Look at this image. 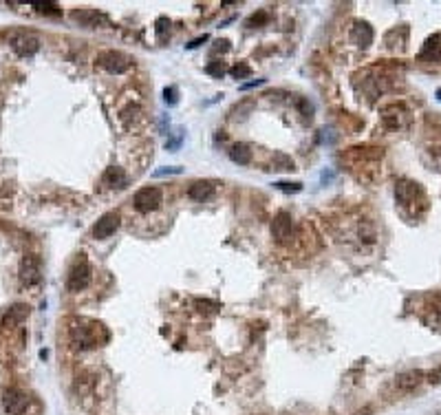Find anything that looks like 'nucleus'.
<instances>
[{
	"label": "nucleus",
	"mask_w": 441,
	"mask_h": 415,
	"mask_svg": "<svg viewBox=\"0 0 441 415\" xmlns=\"http://www.w3.org/2000/svg\"><path fill=\"white\" fill-rule=\"evenodd\" d=\"M71 343L77 347V349H91V347H99L106 340L97 338L99 331H106L104 325L99 323H91V320H73L71 325Z\"/></svg>",
	"instance_id": "obj_1"
},
{
	"label": "nucleus",
	"mask_w": 441,
	"mask_h": 415,
	"mask_svg": "<svg viewBox=\"0 0 441 415\" xmlns=\"http://www.w3.org/2000/svg\"><path fill=\"white\" fill-rule=\"evenodd\" d=\"M395 199H397V203H399L402 208H410V210L415 212V205L417 203H426V197H424V190H422V186L419 183H415V181H408V179H402V181H397V186H395Z\"/></svg>",
	"instance_id": "obj_2"
},
{
	"label": "nucleus",
	"mask_w": 441,
	"mask_h": 415,
	"mask_svg": "<svg viewBox=\"0 0 441 415\" xmlns=\"http://www.w3.org/2000/svg\"><path fill=\"white\" fill-rule=\"evenodd\" d=\"M88 283H91V265H88V258L84 254H79L69 270L66 287H69V292H82Z\"/></svg>",
	"instance_id": "obj_3"
},
{
	"label": "nucleus",
	"mask_w": 441,
	"mask_h": 415,
	"mask_svg": "<svg viewBox=\"0 0 441 415\" xmlns=\"http://www.w3.org/2000/svg\"><path fill=\"white\" fill-rule=\"evenodd\" d=\"M132 203H135V210L142 212V214H148L152 210H157V208L164 203V192H161L157 186H146L142 190L135 192V197H132Z\"/></svg>",
	"instance_id": "obj_4"
},
{
	"label": "nucleus",
	"mask_w": 441,
	"mask_h": 415,
	"mask_svg": "<svg viewBox=\"0 0 441 415\" xmlns=\"http://www.w3.org/2000/svg\"><path fill=\"white\" fill-rule=\"evenodd\" d=\"M271 234L278 243H289L293 236H296V223H293V217L289 212H278L274 217V223H271Z\"/></svg>",
	"instance_id": "obj_5"
},
{
	"label": "nucleus",
	"mask_w": 441,
	"mask_h": 415,
	"mask_svg": "<svg viewBox=\"0 0 441 415\" xmlns=\"http://www.w3.org/2000/svg\"><path fill=\"white\" fill-rule=\"evenodd\" d=\"M97 64L102 66V69H106L108 73H126L130 69L132 60L128 55H124L122 51H104V53H99L97 58Z\"/></svg>",
	"instance_id": "obj_6"
},
{
	"label": "nucleus",
	"mask_w": 441,
	"mask_h": 415,
	"mask_svg": "<svg viewBox=\"0 0 441 415\" xmlns=\"http://www.w3.org/2000/svg\"><path fill=\"white\" fill-rule=\"evenodd\" d=\"M11 49L16 51L18 55L29 58V55H33L35 51L40 49V40L35 38L33 33H27V31L13 33V35H11Z\"/></svg>",
	"instance_id": "obj_7"
},
{
	"label": "nucleus",
	"mask_w": 441,
	"mask_h": 415,
	"mask_svg": "<svg viewBox=\"0 0 441 415\" xmlns=\"http://www.w3.org/2000/svg\"><path fill=\"white\" fill-rule=\"evenodd\" d=\"M119 228V214L117 212H106L97 219V223L93 225V236L95 239H108L113 236Z\"/></svg>",
	"instance_id": "obj_8"
},
{
	"label": "nucleus",
	"mask_w": 441,
	"mask_h": 415,
	"mask_svg": "<svg viewBox=\"0 0 441 415\" xmlns=\"http://www.w3.org/2000/svg\"><path fill=\"white\" fill-rule=\"evenodd\" d=\"M404 122H406V110H404L402 104H388V106L382 108V124L388 130H397L402 128Z\"/></svg>",
	"instance_id": "obj_9"
},
{
	"label": "nucleus",
	"mask_w": 441,
	"mask_h": 415,
	"mask_svg": "<svg viewBox=\"0 0 441 415\" xmlns=\"http://www.w3.org/2000/svg\"><path fill=\"white\" fill-rule=\"evenodd\" d=\"M3 404L9 415H22L25 409L29 406V398L18 389H7L3 395Z\"/></svg>",
	"instance_id": "obj_10"
},
{
	"label": "nucleus",
	"mask_w": 441,
	"mask_h": 415,
	"mask_svg": "<svg viewBox=\"0 0 441 415\" xmlns=\"http://www.w3.org/2000/svg\"><path fill=\"white\" fill-rule=\"evenodd\" d=\"M20 280L25 285H35L40 283V261L35 256H27L20 263Z\"/></svg>",
	"instance_id": "obj_11"
},
{
	"label": "nucleus",
	"mask_w": 441,
	"mask_h": 415,
	"mask_svg": "<svg viewBox=\"0 0 441 415\" xmlns=\"http://www.w3.org/2000/svg\"><path fill=\"white\" fill-rule=\"evenodd\" d=\"M373 38H375V33H373L369 22H355V25L351 27V42L357 44V47L369 49L373 44Z\"/></svg>",
	"instance_id": "obj_12"
},
{
	"label": "nucleus",
	"mask_w": 441,
	"mask_h": 415,
	"mask_svg": "<svg viewBox=\"0 0 441 415\" xmlns=\"http://www.w3.org/2000/svg\"><path fill=\"white\" fill-rule=\"evenodd\" d=\"M424 382V373L419 369H413V371H404L395 378V387L399 391H413L419 384Z\"/></svg>",
	"instance_id": "obj_13"
},
{
	"label": "nucleus",
	"mask_w": 441,
	"mask_h": 415,
	"mask_svg": "<svg viewBox=\"0 0 441 415\" xmlns=\"http://www.w3.org/2000/svg\"><path fill=\"white\" fill-rule=\"evenodd\" d=\"M419 58L424 62H441V33H435L432 38L426 40Z\"/></svg>",
	"instance_id": "obj_14"
},
{
	"label": "nucleus",
	"mask_w": 441,
	"mask_h": 415,
	"mask_svg": "<svg viewBox=\"0 0 441 415\" xmlns=\"http://www.w3.org/2000/svg\"><path fill=\"white\" fill-rule=\"evenodd\" d=\"M102 181H104L108 188H119L122 190V188L128 186V175L124 173V168H119V166H110V168H106Z\"/></svg>",
	"instance_id": "obj_15"
},
{
	"label": "nucleus",
	"mask_w": 441,
	"mask_h": 415,
	"mask_svg": "<svg viewBox=\"0 0 441 415\" xmlns=\"http://www.w3.org/2000/svg\"><path fill=\"white\" fill-rule=\"evenodd\" d=\"M212 195H214V183L212 181H194L188 188V197L194 199V201H208Z\"/></svg>",
	"instance_id": "obj_16"
},
{
	"label": "nucleus",
	"mask_w": 441,
	"mask_h": 415,
	"mask_svg": "<svg viewBox=\"0 0 441 415\" xmlns=\"http://www.w3.org/2000/svg\"><path fill=\"white\" fill-rule=\"evenodd\" d=\"M230 159L238 166H247L252 161V150H249L247 144H234L230 148Z\"/></svg>",
	"instance_id": "obj_17"
},
{
	"label": "nucleus",
	"mask_w": 441,
	"mask_h": 415,
	"mask_svg": "<svg viewBox=\"0 0 441 415\" xmlns=\"http://www.w3.org/2000/svg\"><path fill=\"white\" fill-rule=\"evenodd\" d=\"M426 309H428V314H432V318H428L426 323L428 325H441V294L430 296Z\"/></svg>",
	"instance_id": "obj_18"
},
{
	"label": "nucleus",
	"mask_w": 441,
	"mask_h": 415,
	"mask_svg": "<svg viewBox=\"0 0 441 415\" xmlns=\"http://www.w3.org/2000/svg\"><path fill=\"white\" fill-rule=\"evenodd\" d=\"M33 7L35 9H40L42 13H60V7H57L55 3H33Z\"/></svg>",
	"instance_id": "obj_19"
},
{
	"label": "nucleus",
	"mask_w": 441,
	"mask_h": 415,
	"mask_svg": "<svg viewBox=\"0 0 441 415\" xmlns=\"http://www.w3.org/2000/svg\"><path fill=\"white\" fill-rule=\"evenodd\" d=\"M274 188L283 190V192H300L303 190V183H287V181H276Z\"/></svg>",
	"instance_id": "obj_20"
},
{
	"label": "nucleus",
	"mask_w": 441,
	"mask_h": 415,
	"mask_svg": "<svg viewBox=\"0 0 441 415\" xmlns=\"http://www.w3.org/2000/svg\"><path fill=\"white\" fill-rule=\"evenodd\" d=\"M230 73H232V76L236 78V80H243V78H247L249 73H252V69H249L247 64H236V66H232Z\"/></svg>",
	"instance_id": "obj_21"
},
{
	"label": "nucleus",
	"mask_w": 441,
	"mask_h": 415,
	"mask_svg": "<svg viewBox=\"0 0 441 415\" xmlns=\"http://www.w3.org/2000/svg\"><path fill=\"white\" fill-rule=\"evenodd\" d=\"M205 73H210V76H214V78H221L225 73V69H223V64L221 62H210L208 66H205Z\"/></svg>",
	"instance_id": "obj_22"
},
{
	"label": "nucleus",
	"mask_w": 441,
	"mask_h": 415,
	"mask_svg": "<svg viewBox=\"0 0 441 415\" xmlns=\"http://www.w3.org/2000/svg\"><path fill=\"white\" fill-rule=\"evenodd\" d=\"M164 100H166V104L174 106V104H176V88L174 86H168L166 88V91H164Z\"/></svg>",
	"instance_id": "obj_23"
},
{
	"label": "nucleus",
	"mask_w": 441,
	"mask_h": 415,
	"mask_svg": "<svg viewBox=\"0 0 441 415\" xmlns=\"http://www.w3.org/2000/svg\"><path fill=\"white\" fill-rule=\"evenodd\" d=\"M183 173V168H179V166H170V168H161V170H157L154 173V177H164V175H181Z\"/></svg>",
	"instance_id": "obj_24"
},
{
	"label": "nucleus",
	"mask_w": 441,
	"mask_h": 415,
	"mask_svg": "<svg viewBox=\"0 0 441 415\" xmlns=\"http://www.w3.org/2000/svg\"><path fill=\"white\" fill-rule=\"evenodd\" d=\"M166 29H170V20H168V18H159L157 20V35H159V38L166 33Z\"/></svg>",
	"instance_id": "obj_25"
},
{
	"label": "nucleus",
	"mask_w": 441,
	"mask_h": 415,
	"mask_svg": "<svg viewBox=\"0 0 441 415\" xmlns=\"http://www.w3.org/2000/svg\"><path fill=\"white\" fill-rule=\"evenodd\" d=\"M296 106L303 110V115L305 117H311V104L309 102H305V100H296Z\"/></svg>",
	"instance_id": "obj_26"
},
{
	"label": "nucleus",
	"mask_w": 441,
	"mask_h": 415,
	"mask_svg": "<svg viewBox=\"0 0 441 415\" xmlns=\"http://www.w3.org/2000/svg\"><path fill=\"white\" fill-rule=\"evenodd\" d=\"M260 84H265V80H252V82H247V84H240V91H249V88L260 86Z\"/></svg>",
	"instance_id": "obj_27"
},
{
	"label": "nucleus",
	"mask_w": 441,
	"mask_h": 415,
	"mask_svg": "<svg viewBox=\"0 0 441 415\" xmlns=\"http://www.w3.org/2000/svg\"><path fill=\"white\" fill-rule=\"evenodd\" d=\"M205 40H208V35H201V38H196V40L190 42V44H188V49H196V47H201V44H203Z\"/></svg>",
	"instance_id": "obj_28"
},
{
	"label": "nucleus",
	"mask_w": 441,
	"mask_h": 415,
	"mask_svg": "<svg viewBox=\"0 0 441 415\" xmlns=\"http://www.w3.org/2000/svg\"><path fill=\"white\" fill-rule=\"evenodd\" d=\"M263 20H267V16H265V13H258V16H252V18H249L247 25L252 27V25H256V22H263Z\"/></svg>",
	"instance_id": "obj_29"
},
{
	"label": "nucleus",
	"mask_w": 441,
	"mask_h": 415,
	"mask_svg": "<svg viewBox=\"0 0 441 415\" xmlns=\"http://www.w3.org/2000/svg\"><path fill=\"white\" fill-rule=\"evenodd\" d=\"M435 95H437V100H441V88H437V93H435Z\"/></svg>",
	"instance_id": "obj_30"
},
{
	"label": "nucleus",
	"mask_w": 441,
	"mask_h": 415,
	"mask_svg": "<svg viewBox=\"0 0 441 415\" xmlns=\"http://www.w3.org/2000/svg\"><path fill=\"white\" fill-rule=\"evenodd\" d=\"M439 415H441V413H439Z\"/></svg>",
	"instance_id": "obj_31"
}]
</instances>
